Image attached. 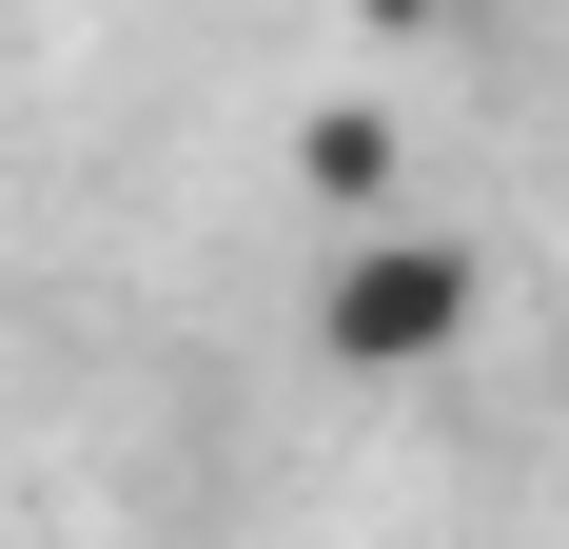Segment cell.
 Masks as SVG:
<instances>
[{
  "mask_svg": "<svg viewBox=\"0 0 569 549\" xmlns=\"http://www.w3.org/2000/svg\"><path fill=\"white\" fill-rule=\"evenodd\" d=\"M471 315H491V274H471V236H412V217H335V274H315V353H335L353 392H412L452 373Z\"/></svg>",
  "mask_w": 569,
  "mask_h": 549,
  "instance_id": "obj_1",
  "label": "cell"
},
{
  "mask_svg": "<svg viewBox=\"0 0 569 549\" xmlns=\"http://www.w3.org/2000/svg\"><path fill=\"white\" fill-rule=\"evenodd\" d=\"M295 197L315 217H412V118L393 99H315L295 118Z\"/></svg>",
  "mask_w": 569,
  "mask_h": 549,
  "instance_id": "obj_2",
  "label": "cell"
}]
</instances>
